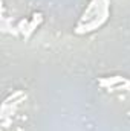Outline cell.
Here are the masks:
<instances>
[{"label":"cell","mask_w":130,"mask_h":131,"mask_svg":"<svg viewBox=\"0 0 130 131\" xmlns=\"http://www.w3.org/2000/svg\"><path fill=\"white\" fill-rule=\"evenodd\" d=\"M37 17H38V15H35V18H34V21L31 23V25H29V28H28V34H26V37H29V35H31V32L34 31V28H35V25H37Z\"/></svg>","instance_id":"cell-1"}]
</instances>
